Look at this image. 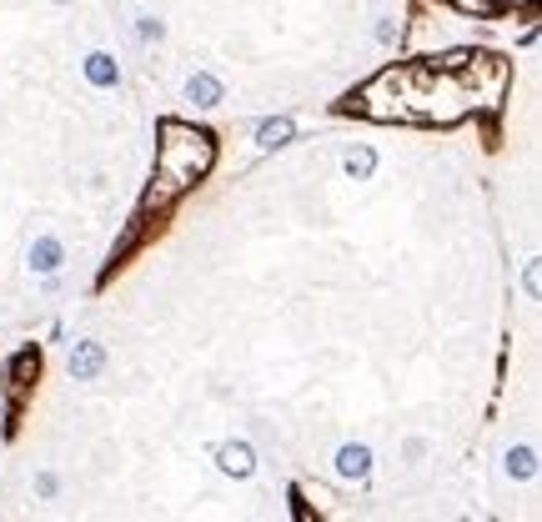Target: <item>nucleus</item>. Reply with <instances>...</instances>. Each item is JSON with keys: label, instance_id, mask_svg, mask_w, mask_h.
<instances>
[{"label": "nucleus", "instance_id": "1", "mask_svg": "<svg viewBox=\"0 0 542 522\" xmlns=\"http://www.w3.org/2000/svg\"><path fill=\"white\" fill-rule=\"evenodd\" d=\"M166 146H161V171H166V186L171 192H181V186H191V181L206 171V161H211V136H202V131H181V126H166Z\"/></svg>", "mask_w": 542, "mask_h": 522}, {"label": "nucleus", "instance_id": "2", "mask_svg": "<svg viewBox=\"0 0 542 522\" xmlns=\"http://www.w3.org/2000/svg\"><path fill=\"white\" fill-rule=\"evenodd\" d=\"M65 367H71V382H96L106 372V347L96 342V337H81V342L71 347V362H65Z\"/></svg>", "mask_w": 542, "mask_h": 522}, {"label": "nucleus", "instance_id": "3", "mask_svg": "<svg viewBox=\"0 0 542 522\" xmlns=\"http://www.w3.org/2000/svg\"><path fill=\"white\" fill-rule=\"evenodd\" d=\"M331 472L341 483H366L372 477V447L366 442H341L337 458H331Z\"/></svg>", "mask_w": 542, "mask_h": 522}, {"label": "nucleus", "instance_id": "4", "mask_svg": "<svg viewBox=\"0 0 542 522\" xmlns=\"http://www.w3.org/2000/svg\"><path fill=\"white\" fill-rule=\"evenodd\" d=\"M216 467L227 472V477H237V483H246V477H256V447L252 442H221L216 447Z\"/></svg>", "mask_w": 542, "mask_h": 522}, {"label": "nucleus", "instance_id": "5", "mask_svg": "<svg viewBox=\"0 0 542 522\" xmlns=\"http://www.w3.org/2000/svg\"><path fill=\"white\" fill-rule=\"evenodd\" d=\"M81 76H86L90 90H116V86H121V61H116L111 51H86Z\"/></svg>", "mask_w": 542, "mask_h": 522}, {"label": "nucleus", "instance_id": "6", "mask_svg": "<svg viewBox=\"0 0 542 522\" xmlns=\"http://www.w3.org/2000/svg\"><path fill=\"white\" fill-rule=\"evenodd\" d=\"M26 267L36 271V277H56V271L65 267V242L61 236H36L26 252Z\"/></svg>", "mask_w": 542, "mask_h": 522}, {"label": "nucleus", "instance_id": "7", "mask_svg": "<svg viewBox=\"0 0 542 522\" xmlns=\"http://www.w3.org/2000/svg\"><path fill=\"white\" fill-rule=\"evenodd\" d=\"M186 101L196 106V111H216V106L227 101V86H221V76H211V71H191L186 76Z\"/></svg>", "mask_w": 542, "mask_h": 522}, {"label": "nucleus", "instance_id": "8", "mask_svg": "<svg viewBox=\"0 0 542 522\" xmlns=\"http://www.w3.org/2000/svg\"><path fill=\"white\" fill-rule=\"evenodd\" d=\"M291 136H297V121L291 116H271V121L256 126V146L262 151H281V146H291Z\"/></svg>", "mask_w": 542, "mask_h": 522}, {"label": "nucleus", "instance_id": "9", "mask_svg": "<svg viewBox=\"0 0 542 522\" xmlns=\"http://www.w3.org/2000/svg\"><path fill=\"white\" fill-rule=\"evenodd\" d=\"M503 472L512 477V483H532V477H538V452H532V447H507Z\"/></svg>", "mask_w": 542, "mask_h": 522}, {"label": "nucleus", "instance_id": "10", "mask_svg": "<svg viewBox=\"0 0 542 522\" xmlns=\"http://www.w3.org/2000/svg\"><path fill=\"white\" fill-rule=\"evenodd\" d=\"M341 171L352 181H372V171H377V151H366V146H352V151L341 156Z\"/></svg>", "mask_w": 542, "mask_h": 522}, {"label": "nucleus", "instance_id": "11", "mask_svg": "<svg viewBox=\"0 0 542 522\" xmlns=\"http://www.w3.org/2000/svg\"><path fill=\"white\" fill-rule=\"evenodd\" d=\"M30 487H36V497H61V477H56L51 467H40L36 477H30Z\"/></svg>", "mask_w": 542, "mask_h": 522}, {"label": "nucleus", "instance_id": "12", "mask_svg": "<svg viewBox=\"0 0 542 522\" xmlns=\"http://www.w3.org/2000/svg\"><path fill=\"white\" fill-rule=\"evenodd\" d=\"M136 36L141 40H166V21H156V15H141V21H136Z\"/></svg>", "mask_w": 542, "mask_h": 522}, {"label": "nucleus", "instance_id": "13", "mask_svg": "<svg viewBox=\"0 0 542 522\" xmlns=\"http://www.w3.org/2000/svg\"><path fill=\"white\" fill-rule=\"evenodd\" d=\"M397 36H402V26H397L391 15H382L377 21V46H397Z\"/></svg>", "mask_w": 542, "mask_h": 522}, {"label": "nucleus", "instance_id": "14", "mask_svg": "<svg viewBox=\"0 0 542 522\" xmlns=\"http://www.w3.org/2000/svg\"><path fill=\"white\" fill-rule=\"evenodd\" d=\"M457 11H467V15H492L497 11V5H492V0H452Z\"/></svg>", "mask_w": 542, "mask_h": 522}, {"label": "nucleus", "instance_id": "15", "mask_svg": "<svg viewBox=\"0 0 542 522\" xmlns=\"http://www.w3.org/2000/svg\"><path fill=\"white\" fill-rule=\"evenodd\" d=\"M522 287H528V296H538V287H542V281H538V261H532V267L522 271Z\"/></svg>", "mask_w": 542, "mask_h": 522}, {"label": "nucleus", "instance_id": "16", "mask_svg": "<svg viewBox=\"0 0 542 522\" xmlns=\"http://www.w3.org/2000/svg\"><path fill=\"white\" fill-rule=\"evenodd\" d=\"M56 5H71V0H56Z\"/></svg>", "mask_w": 542, "mask_h": 522}]
</instances>
